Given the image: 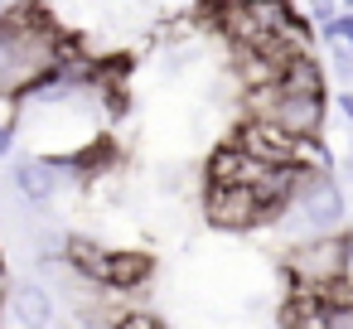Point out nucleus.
Masks as SVG:
<instances>
[{"label": "nucleus", "mask_w": 353, "mask_h": 329, "mask_svg": "<svg viewBox=\"0 0 353 329\" xmlns=\"http://www.w3.org/2000/svg\"><path fill=\"white\" fill-rule=\"evenodd\" d=\"M59 20L44 6H6L0 20V102H20L49 68L59 49Z\"/></svg>", "instance_id": "f257e3e1"}, {"label": "nucleus", "mask_w": 353, "mask_h": 329, "mask_svg": "<svg viewBox=\"0 0 353 329\" xmlns=\"http://www.w3.org/2000/svg\"><path fill=\"white\" fill-rule=\"evenodd\" d=\"M285 276L295 290H324L343 276H353V232H329V237H300L281 257Z\"/></svg>", "instance_id": "f03ea898"}, {"label": "nucleus", "mask_w": 353, "mask_h": 329, "mask_svg": "<svg viewBox=\"0 0 353 329\" xmlns=\"http://www.w3.org/2000/svg\"><path fill=\"white\" fill-rule=\"evenodd\" d=\"M285 218H300L310 228V237H329V232H343V218H348V194L334 175H305L300 189H295V203Z\"/></svg>", "instance_id": "7ed1b4c3"}, {"label": "nucleus", "mask_w": 353, "mask_h": 329, "mask_svg": "<svg viewBox=\"0 0 353 329\" xmlns=\"http://www.w3.org/2000/svg\"><path fill=\"white\" fill-rule=\"evenodd\" d=\"M54 319H59L54 286L30 281V276L0 286V324H10V329H54Z\"/></svg>", "instance_id": "20e7f679"}, {"label": "nucleus", "mask_w": 353, "mask_h": 329, "mask_svg": "<svg viewBox=\"0 0 353 329\" xmlns=\"http://www.w3.org/2000/svg\"><path fill=\"white\" fill-rule=\"evenodd\" d=\"M203 223L218 228V232H247V228H261L266 213L256 203V194L247 189H203Z\"/></svg>", "instance_id": "39448f33"}, {"label": "nucleus", "mask_w": 353, "mask_h": 329, "mask_svg": "<svg viewBox=\"0 0 353 329\" xmlns=\"http://www.w3.org/2000/svg\"><path fill=\"white\" fill-rule=\"evenodd\" d=\"M266 179V165H256L252 155H242L232 141L228 146H218L208 160H203V184H213V189H256Z\"/></svg>", "instance_id": "423d86ee"}, {"label": "nucleus", "mask_w": 353, "mask_h": 329, "mask_svg": "<svg viewBox=\"0 0 353 329\" xmlns=\"http://www.w3.org/2000/svg\"><path fill=\"white\" fill-rule=\"evenodd\" d=\"M10 184H15L20 203H30V208H49V203L59 199V189H63V179H59V175L49 170V160H39V155H15Z\"/></svg>", "instance_id": "0eeeda50"}, {"label": "nucleus", "mask_w": 353, "mask_h": 329, "mask_svg": "<svg viewBox=\"0 0 353 329\" xmlns=\"http://www.w3.org/2000/svg\"><path fill=\"white\" fill-rule=\"evenodd\" d=\"M155 281V257L150 252H136V247H112V261H107V290L112 295H126V290H141Z\"/></svg>", "instance_id": "6e6552de"}, {"label": "nucleus", "mask_w": 353, "mask_h": 329, "mask_svg": "<svg viewBox=\"0 0 353 329\" xmlns=\"http://www.w3.org/2000/svg\"><path fill=\"white\" fill-rule=\"evenodd\" d=\"M281 329H334V324H329V315L319 310L314 290H295V286H290V295L281 300Z\"/></svg>", "instance_id": "1a4fd4ad"}, {"label": "nucleus", "mask_w": 353, "mask_h": 329, "mask_svg": "<svg viewBox=\"0 0 353 329\" xmlns=\"http://www.w3.org/2000/svg\"><path fill=\"white\" fill-rule=\"evenodd\" d=\"M102 329H165V319L155 315V310H112L107 319H102Z\"/></svg>", "instance_id": "9d476101"}, {"label": "nucleus", "mask_w": 353, "mask_h": 329, "mask_svg": "<svg viewBox=\"0 0 353 329\" xmlns=\"http://www.w3.org/2000/svg\"><path fill=\"white\" fill-rule=\"evenodd\" d=\"M314 39H319V44H339V49H348V54H353V10H339V20H334V25L314 30Z\"/></svg>", "instance_id": "9b49d317"}, {"label": "nucleus", "mask_w": 353, "mask_h": 329, "mask_svg": "<svg viewBox=\"0 0 353 329\" xmlns=\"http://www.w3.org/2000/svg\"><path fill=\"white\" fill-rule=\"evenodd\" d=\"M329 54H334V78H343V83H348V78H353V54H348V49H339V44H329Z\"/></svg>", "instance_id": "f8f14e48"}, {"label": "nucleus", "mask_w": 353, "mask_h": 329, "mask_svg": "<svg viewBox=\"0 0 353 329\" xmlns=\"http://www.w3.org/2000/svg\"><path fill=\"white\" fill-rule=\"evenodd\" d=\"M334 107H339V117H343V121L353 126V92H348V88H343V92L334 97Z\"/></svg>", "instance_id": "ddd939ff"}, {"label": "nucleus", "mask_w": 353, "mask_h": 329, "mask_svg": "<svg viewBox=\"0 0 353 329\" xmlns=\"http://www.w3.org/2000/svg\"><path fill=\"white\" fill-rule=\"evenodd\" d=\"M343 175H348V189H353V155L343 160Z\"/></svg>", "instance_id": "4468645a"}]
</instances>
